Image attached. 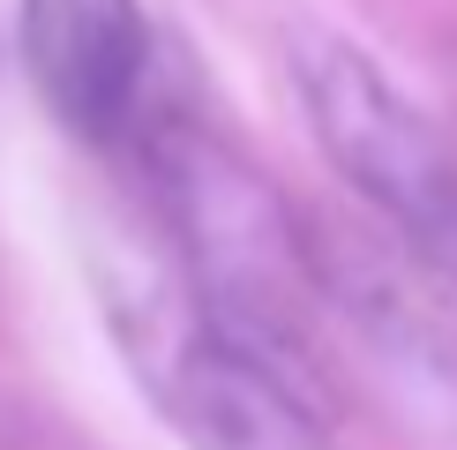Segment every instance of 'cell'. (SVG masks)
<instances>
[{
  "label": "cell",
  "instance_id": "1",
  "mask_svg": "<svg viewBox=\"0 0 457 450\" xmlns=\"http://www.w3.org/2000/svg\"><path fill=\"white\" fill-rule=\"evenodd\" d=\"M143 180L158 196L165 240H173L187 286L211 308V323L247 346L262 368H278L322 412V361H315V240L293 218V203L278 196L233 143H218L203 121H187L180 105H150L136 128Z\"/></svg>",
  "mask_w": 457,
  "mask_h": 450
},
{
  "label": "cell",
  "instance_id": "2",
  "mask_svg": "<svg viewBox=\"0 0 457 450\" xmlns=\"http://www.w3.org/2000/svg\"><path fill=\"white\" fill-rule=\"evenodd\" d=\"M98 286L128 368L165 405L187 450H330L322 412L211 323L180 255H105Z\"/></svg>",
  "mask_w": 457,
  "mask_h": 450
},
{
  "label": "cell",
  "instance_id": "3",
  "mask_svg": "<svg viewBox=\"0 0 457 450\" xmlns=\"http://www.w3.org/2000/svg\"><path fill=\"white\" fill-rule=\"evenodd\" d=\"M293 90L337 180L390 225L435 286H457V150L368 53L330 30H293Z\"/></svg>",
  "mask_w": 457,
  "mask_h": 450
},
{
  "label": "cell",
  "instance_id": "4",
  "mask_svg": "<svg viewBox=\"0 0 457 450\" xmlns=\"http://www.w3.org/2000/svg\"><path fill=\"white\" fill-rule=\"evenodd\" d=\"M23 53L53 112L90 143H136L158 105L143 0H23Z\"/></svg>",
  "mask_w": 457,
  "mask_h": 450
},
{
  "label": "cell",
  "instance_id": "5",
  "mask_svg": "<svg viewBox=\"0 0 457 450\" xmlns=\"http://www.w3.org/2000/svg\"><path fill=\"white\" fill-rule=\"evenodd\" d=\"M450 68H457V46H450Z\"/></svg>",
  "mask_w": 457,
  "mask_h": 450
}]
</instances>
